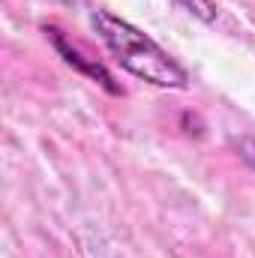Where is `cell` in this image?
<instances>
[{
    "instance_id": "obj_2",
    "label": "cell",
    "mask_w": 255,
    "mask_h": 258,
    "mask_svg": "<svg viewBox=\"0 0 255 258\" xmlns=\"http://www.w3.org/2000/svg\"><path fill=\"white\" fill-rule=\"evenodd\" d=\"M45 33H48L51 45L57 48V54H60V57H63V60H66L69 66H75V69H78V72H84L87 78L99 81V84H102V87H105L108 93H120V87L114 84L111 72H108V69H105L102 63H96V60L84 57V54H81V51H78V48H75V45H72V42L66 39V36L60 33V30H57V27H45Z\"/></svg>"
},
{
    "instance_id": "obj_4",
    "label": "cell",
    "mask_w": 255,
    "mask_h": 258,
    "mask_svg": "<svg viewBox=\"0 0 255 258\" xmlns=\"http://www.w3.org/2000/svg\"><path fill=\"white\" fill-rule=\"evenodd\" d=\"M237 153H240V159L255 171V138L252 135H243V138L237 141Z\"/></svg>"
},
{
    "instance_id": "obj_3",
    "label": "cell",
    "mask_w": 255,
    "mask_h": 258,
    "mask_svg": "<svg viewBox=\"0 0 255 258\" xmlns=\"http://www.w3.org/2000/svg\"><path fill=\"white\" fill-rule=\"evenodd\" d=\"M174 3H180L186 12H192L198 21H204V24H210V21H216V3L213 0H174Z\"/></svg>"
},
{
    "instance_id": "obj_1",
    "label": "cell",
    "mask_w": 255,
    "mask_h": 258,
    "mask_svg": "<svg viewBox=\"0 0 255 258\" xmlns=\"http://www.w3.org/2000/svg\"><path fill=\"white\" fill-rule=\"evenodd\" d=\"M90 24L105 42V48L114 54V60L135 78L156 84V87H171V90H183L189 84L186 69L135 24L111 15L108 9H93Z\"/></svg>"
}]
</instances>
